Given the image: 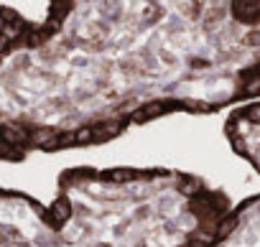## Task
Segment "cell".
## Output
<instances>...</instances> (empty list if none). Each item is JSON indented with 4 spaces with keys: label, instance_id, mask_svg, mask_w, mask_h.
<instances>
[{
    "label": "cell",
    "instance_id": "7a4b0ae2",
    "mask_svg": "<svg viewBox=\"0 0 260 247\" xmlns=\"http://www.w3.org/2000/svg\"><path fill=\"white\" fill-rule=\"evenodd\" d=\"M230 196L166 166H72L49 204L0 186V247H209Z\"/></svg>",
    "mask_w": 260,
    "mask_h": 247
},
{
    "label": "cell",
    "instance_id": "277c9868",
    "mask_svg": "<svg viewBox=\"0 0 260 247\" xmlns=\"http://www.w3.org/2000/svg\"><path fill=\"white\" fill-rule=\"evenodd\" d=\"M209 247H260V194L230 206Z\"/></svg>",
    "mask_w": 260,
    "mask_h": 247
},
{
    "label": "cell",
    "instance_id": "6da1fadb",
    "mask_svg": "<svg viewBox=\"0 0 260 247\" xmlns=\"http://www.w3.org/2000/svg\"><path fill=\"white\" fill-rule=\"evenodd\" d=\"M247 99L260 33L240 0H46L39 21L0 3V163Z\"/></svg>",
    "mask_w": 260,
    "mask_h": 247
},
{
    "label": "cell",
    "instance_id": "3957f363",
    "mask_svg": "<svg viewBox=\"0 0 260 247\" xmlns=\"http://www.w3.org/2000/svg\"><path fill=\"white\" fill-rule=\"evenodd\" d=\"M222 130L230 148L260 173V99L230 107Z\"/></svg>",
    "mask_w": 260,
    "mask_h": 247
}]
</instances>
